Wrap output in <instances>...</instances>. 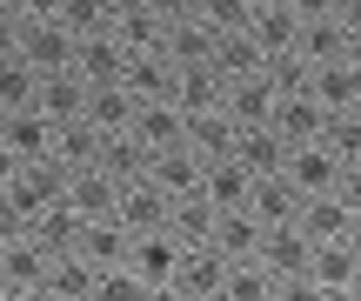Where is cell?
<instances>
[{
  "mask_svg": "<svg viewBox=\"0 0 361 301\" xmlns=\"http://www.w3.org/2000/svg\"><path fill=\"white\" fill-rule=\"evenodd\" d=\"M234 161H241L247 174H281L288 168V141L261 121V128H234Z\"/></svg>",
  "mask_w": 361,
  "mask_h": 301,
  "instance_id": "obj_19",
  "label": "cell"
},
{
  "mask_svg": "<svg viewBox=\"0 0 361 301\" xmlns=\"http://www.w3.org/2000/svg\"><path fill=\"white\" fill-rule=\"evenodd\" d=\"M335 20L348 27V34H361V0H335Z\"/></svg>",
  "mask_w": 361,
  "mask_h": 301,
  "instance_id": "obj_49",
  "label": "cell"
},
{
  "mask_svg": "<svg viewBox=\"0 0 361 301\" xmlns=\"http://www.w3.org/2000/svg\"><path fill=\"white\" fill-rule=\"evenodd\" d=\"M174 101L188 107V114H207V107H221V101H228V80H221V67H214V61L180 67V74H174Z\"/></svg>",
  "mask_w": 361,
  "mask_h": 301,
  "instance_id": "obj_26",
  "label": "cell"
},
{
  "mask_svg": "<svg viewBox=\"0 0 361 301\" xmlns=\"http://www.w3.org/2000/svg\"><path fill=\"white\" fill-rule=\"evenodd\" d=\"M34 94H40V67H27L20 54H7V61H0V107L20 114V107H34Z\"/></svg>",
  "mask_w": 361,
  "mask_h": 301,
  "instance_id": "obj_36",
  "label": "cell"
},
{
  "mask_svg": "<svg viewBox=\"0 0 361 301\" xmlns=\"http://www.w3.org/2000/svg\"><path fill=\"white\" fill-rule=\"evenodd\" d=\"M207 301H228V295H207Z\"/></svg>",
  "mask_w": 361,
  "mask_h": 301,
  "instance_id": "obj_57",
  "label": "cell"
},
{
  "mask_svg": "<svg viewBox=\"0 0 361 301\" xmlns=\"http://www.w3.org/2000/svg\"><path fill=\"white\" fill-rule=\"evenodd\" d=\"M201 168H207V161L194 154L188 141H174V147H161V154L147 161V181H154L168 201H180V195H201Z\"/></svg>",
  "mask_w": 361,
  "mask_h": 301,
  "instance_id": "obj_8",
  "label": "cell"
},
{
  "mask_svg": "<svg viewBox=\"0 0 361 301\" xmlns=\"http://www.w3.org/2000/svg\"><path fill=\"white\" fill-rule=\"evenodd\" d=\"M128 248H134V235H128V221H87L80 228V254H87L94 268H128Z\"/></svg>",
  "mask_w": 361,
  "mask_h": 301,
  "instance_id": "obj_27",
  "label": "cell"
},
{
  "mask_svg": "<svg viewBox=\"0 0 361 301\" xmlns=\"http://www.w3.org/2000/svg\"><path fill=\"white\" fill-rule=\"evenodd\" d=\"M341 61H348L355 74H361V34H348V54H341Z\"/></svg>",
  "mask_w": 361,
  "mask_h": 301,
  "instance_id": "obj_51",
  "label": "cell"
},
{
  "mask_svg": "<svg viewBox=\"0 0 361 301\" xmlns=\"http://www.w3.org/2000/svg\"><path fill=\"white\" fill-rule=\"evenodd\" d=\"M128 94L134 101H168L174 94V61L168 54H128Z\"/></svg>",
  "mask_w": 361,
  "mask_h": 301,
  "instance_id": "obj_31",
  "label": "cell"
},
{
  "mask_svg": "<svg viewBox=\"0 0 361 301\" xmlns=\"http://www.w3.org/2000/svg\"><path fill=\"white\" fill-rule=\"evenodd\" d=\"M134 94H128V80H121V87H87V107H80V121H87V128H101V134H128L134 128Z\"/></svg>",
  "mask_w": 361,
  "mask_h": 301,
  "instance_id": "obj_24",
  "label": "cell"
},
{
  "mask_svg": "<svg viewBox=\"0 0 361 301\" xmlns=\"http://www.w3.org/2000/svg\"><path fill=\"white\" fill-rule=\"evenodd\" d=\"M20 34H27V20H20V13H0V61H7V54H20Z\"/></svg>",
  "mask_w": 361,
  "mask_h": 301,
  "instance_id": "obj_44",
  "label": "cell"
},
{
  "mask_svg": "<svg viewBox=\"0 0 361 301\" xmlns=\"http://www.w3.org/2000/svg\"><path fill=\"white\" fill-rule=\"evenodd\" d=\"M54 20H61L74 40H87V34H107V27H114V7H107V0H61Z\"/></svg>",
  "mask_w": 361,
  "mask_h": 301,
  "instance_id": "obj_39",
  "label": "cell"
},
{
  "mask_svg": "<svg viewBox=\"0 0 361 301\" xmlns=\"http://www.w3.org/2000/svg\"><path fill=\"white\" fill-rule=\"evenodd\" d=\"M274 301H328V295L314 288L308 275H295V281H281V288H274Z\"/></svg>",
  "mask_w": 361,
  "mask_h": 301,
  "instance_id": "obj_46",
  "label": "cell"
},
{
  "mask_svg": "<svg viewBox=\"0 0 361 301\" xmlns=\"http://www.w3.org/2000/svg\"><path fill=\"white\" fill-rule=\"evenodd\" d=\"M47 268H54V254L40 248L34 235H20V241H0V288H7V295L47 288Z\"/></svg>",
  "mask_w": 361,
  "mask_h": 301,
  "instance_id": "obj_4",
  "label": "cell"
},
{
  "mask_svg": "<svg viewBox=\"0 0 361 301\" xmlns=\"http://www.w3.org/2000/svg\"><path fill=\"white\" fill-rule=\"evenodd\" d=\"M295 221H301V235H308V241H348V221H355V208H348L341 195H308Z\"/></svg>",
  "mask_w": 361,
  "mask_h": 301,
  "instance_id": "obj_23",
  "label": "cell"
},
{
  "mask_svg": "<svg viewBox=\"0 0 361 301\" xmlns=\"http://www.w3.org/2000/svg\"><path fill=\"white\" fill-rule=\"evenodd\" d=\"M308 94H314V107L322 114H355V101H361V74L348 61H322L308 74Z\"/></svg>",
  "mask_w": 361,
  "mask_h": 301,
  "instance_id": "obj_12",
  "label": "cell"
},
{
  "mask_svg": "<svg viewBox=\"0 0 361 301\" xmlns=\"http://www.w3.org/2000/svg\"><path fill=\"white\" fill-rule=\"evenodd\" d=\"M207 248H221L228 262H247V254L261 248V221L247 208H221L214 214V235H207Z\"/></svg>",
  "mask_w": 361,
  "mask_h": 301,
  "instance_id": "obj_28",
  "label": "cell"
},
{
  "mask_svg": "<svg viewBox=\"0 0 361 301\" xmlns=\"http://www.w3.org/2000/svg\"><path fill=\"white\" fill-rule=\"evenodd\" d=\"M214 40H221V34H207L201 20H174V27H168V47H161V54H168V61H174V74H180V67L214 61Z\"/></svg>",
  "mask_w": 361,
  "mask_h": 301,
  "instance_id": "obj_35",
  "label": "cell"
},
{
  "mask_svg": "<svg viewBox=\"0 0 361 301\" xmlns=\"http://www.w3.org/2000/svg\"><path fill=\"white\" fill-rule=\"evenodd\" d=\"M201 195L214 201V208H247V195H255V174H247L234 154H221V161H207V168H201Z\"/></svg>",
  "mask_w": 361,
  "mask_h": 301,
  "instance_id": "obj_22",
  "label": "cell"
},
{
  "mask_svg": "<svg viewBox=\"0 0 361 301\" xmlns=\"http://www.w3.org/2000/svg\"><path fill=\"white\" fill-rule=\"evenodd\" d=\"M228 121L234 128H261V121H274V107H281V87L268 80V67L261 74H241V80H228Z\"/></svg>",
  "mask_w": 361,
  "mask_h": 301,
  "instance_id": "obj_5",
  "label": "cell"
},
{
  "mask_svg": "<svg viewBox=\"0 0 361 301\" xmlns=\"http://www.w3.org/2000/svg\"><path fill=\"white\" fill-rule=\"evenodd\" d=\"M0 141H7L20 161H47V154H54V141H61V128H54L40 107H20V114L0 121Z\"/></svg>",
  "mask_w": 361,
  "mask_h": 301,
  "instance_id": "obj_11",
  "label": "cell"
},
{
  "mask_svg": "<svg viewBox=\"0 0 361 301\" xmlns=\"http://www.w3.org/2000/svg\"><path fill=\"white\" fill-rule=\"evenodd\" d=\"M7 7H13V0H0V13H7Z\"/></svg>",
  "mask_w": 361,
  "mask_h": 301,
  "instance_id": "obj_56",
  "label": "cell"
},
{
  "mask_svg": "<svg viewBox=\"0 0 361 301\" xmlns=\"http://www.w3.org/2000/svg\"><path fill=\"white\" fill-rule=\"evenodd\" d=\"M128 134L147 147V154H161V147L188 141V107H180L174 94H168V101H141V107H134V128H128Z\"/></svg>",
  "mask_w": 361,
  "mask_h": 301,
  "instance_id": "obj_6",
  "label": "cell"
},
{
  "mask_svg": "<svg viewBox=\"0 0 361 301\" xmlns=\"http://www.w3.org/2000/svg\"><path fill=\"white\" fill-rule=\"evenodd\" d=\"M0 121H7V107H0Z\"/></svg>",
  "mask_w": 361,
  "mask_h": 301,
  "instance_id": "obj_59",
  "label": "cell"
},
{
  "mask_svg": "<svg viewBox=\"0 0 361 301\" xmlns=\"http://www.w3.org/2000/svg\"><path fill=\"white\" fill-rule=\"evenodd\" d=\"M348 248L361 254V214H355V221H348Z\"/></svg>",
  "mask_w": 361,
  "mask_h": 301,
  "instance_id": "obj_52",
  "label": "cell"
},
{
  "mask_svg": "<svg viewBox=\"0 0 361 301\" xmlns=\"http://www.w3.org/2000/svg\"><path fill=\"white\" fill-rule=\"evenodd\" d=\"M174 288L188 295V301H207V295H221L228 288V254L221 248H180V268H174Z\"/></svg>",
  "mask_w": 361,
  "mask_h": 301,
  "instance_id": "obj_9",
  "label": "cell"
},
{
  "mask_svg": "<svg viewBox=\"0 0 361 301\" xmlns=\"http://www.w3.org/2000/svg\"><path fill=\"white\" fill-rule=\"evenodd\" d=\"M328 301H361V295H355V288H348V295H328Z\"/></svg>",
  "mask_w": 361,
  "mask_h": 301,
  "instance_id": "obj_55",
  "label": "cell"
},
{
  "mask_svg": "<svg viewBox=\"0 0 361 301\" xmlns=\"http://www.w3.org/2000/svg\"><path fill=\"white\" fill-rule=\"evenodd\" d=\"M308 74H314V67L301 61V54H274V61H268V80L281 94H308Z\"/></svg>",
  "mask_w": 361,
  "mask_h": 301,
  "instance_id": "obj_43",
  "label": "cell"
},
{
  "mask_svg": "<svg viewBox=\"0 0 361 301\" xmlns=\"http://www.w3.org/2000/svg\"><path fill=\"white\" fill-rule=\"evenodd\" d=\"M74 47H80V40L67 34L61 20H27V34H20V61L40 67V74H61V67H74Z\"/></svg>",
  "mask_w": 361,
  "mask_h": 301,
  "instance_id": "obj_7",
  "label": "cell"
},
{
  "mask_svg": "<svg viewBox=\"0 0 361 301\" xmlns=\"http://www.w3.org/2000/svg\"><path fill=\"white\" fill-rule=\"evenodd\" d=\"M281 174L301 188V201H308V195H335V188H341V154H335L328 141L288 147V168H281Z\"/></svg>",
  "mask_w": 361,
  "mask_h": 301,
  "instance_id": "obj_2",
  "label": "cell"
},
{
  "mask_svg": "<svg viewBox=\"0 0 361 301\" xmlns=\"http://www.w3.org/2000/svg\"><path fill=\"white\" fill-rule=\"evenodd\" d=\"M335 195L361 214V161H341V188H335Z\"/></svg>",
  "mask_w": 361,
  "mask_h": 301,
  "instance_id": "obj_45",
  "label": "cell"
},
{
  "mask_svg": "<svg viewBox=\"0 0 361 301\" xmlns=\"http://www.w3.org/2000/svg\"><path fill=\"white\" fill-rule=\"evenodd\" d=\"M268 128L281 134L288 147H308V141H322V134H328V114L314 107V94H281V107H274Z\"/></svg>",
  "mask_w": 361,
  "mask_h": 301,
  "instance_id": "obj_14",
  "label": "cell"
},
{
  "mask_svg": "<svg viewBox=\"0 0 361 301\" xmlns=\"http://www.w3.org/2000/svg\"><path fill=\"white\" fill-rule=\"evenodd\" d=\"M94 281H101V268L87 262V254H54L47 268V301H94Z\"/></svg>",
  "mask_w": 361,
  "mask_h": 301,
  "instance_id": "obj_25",
  "label": "cell"
},
{
  "mask_svg": "<svg viewBox=\"0 0 361 301\" xmlns=\"http://www.w3.org/2000/svg\"><path fill=\"white\" fill-rule=\"evenodd\" d=\"M308 281H314L322 295H348V288H361V254L348 248V241H314Z\"/></svg>",
  "mask_w": 361,
  "mask_h": 301,
  "instance_id": "obj_10",
  "label": "cell"
},
{
  "mask_svg": "<svg viewBox=\"0 0 361 301\" xmlns=\"http://www.w3.org/2000/svg\"><path fill=\"white\" fill-rule=\"evenodd\" d=\"M34 107L54 121V128H67V121H80V107H87V80H80L74 67H61V74H40Z\"/></svg>",
  "mask_w": 361,
  "mask_h": 301,
  "instance_id": "obj_16",
  "label": "cell"
},
{
  "mask_svg": "<svg viewBox=\"0 0 361 301\" xmlns=\"http://www.w3.org/2000/svg\"><path fill=\"white\" fill-rule=\"evenodd\" d=\"M188 147H194L201 161H221V154H234V121H228V107L188 114Z\"/></svg>",
  "mask_w": 361,
  "mask_h": 301,
  "instance_id": "obj_33",
  "label": "cell"
},
{
  "mask_svg": "<svg viewBox=\"0 0 361 301\" xmlns=\"http://www.w3.org/2000/svg\"><path fill=\"white\" fill-rule=\"evenodd\" d=\"M128 268L147 281V288H161V281H174V268H180V241L168 235V228H154V235H134Z\"/></svg>",
  "mask_w": 361,
  "mask_h": 301,
  "instance_id": "obj_13",
  "label": "cell"
},
{
  "mask_svg": "<svg viewBox=\"0 0 361 301\" xmlns=\"http://www.w3.org/2000/svg\"><path fill=\"white\" fill-rule=\"evenodd\" d=\"M20 168H27V161H20V154H13V147H7V141H0V188H13V174H20Z\"/></svg>",
  "mask_w": 361,
  "mask_h": 301,
  "instance_id": "obj_48",
  "label": "cell"
},
{
  "mask_svg": "<svg viewBox=\"0 0 361 301\" xmlns=\"http://www.w3.org/2000/svg\"><path fill=\"white\" fill-rule=\"evenodd\" d=\"M295 7V20H322V13H335V0H288Z\"/></svg>",
  "mask_w": 361,
  "mask_h": 301,
  "instance_id": "obj_47",
  "label": "cell"
},
{
  "mask_svg": "<svg viewBox=\"0 0 361 301\" xmlns=\"http://www.w3.org/2000/svg\"><path fill=\"white\" fill-rule=\"evenodd\" d=\"M168 208H174V201L161 195L154 181H128V188H121L114 221H128V235H154V228H168Z\"/></svg>",
  "mask_w": 361,
  "mask_h": 301,
  "instance_id": "obj_15",
  "label": "cell"
},
{
  "mask_svg": "<svg viewBox=\"0 0 361 301\" xmlns=\"http://www.w3.org/2000/svg\"><path fill=\"white\" fill-rule=\"evenodd\" d=\"M74 74L87 80V87H121V80H128V47H121L114 27H107V34H87L74 47Z\"/></svg>",
  "mask_w": 361,
  "mask_h": 301,
  "instance_id": "obj_3",
  "label": "cell"
},
{
  "mask_svg": "<svg viewBox=\"0 0 361 301\" xmlns=\"http://www.w3.org/2000/svg\"><path fill=\"white\" fill-rule=\"evenodd\" d=\"M214 201H207V195H180L174 201V208H168V235L180 241V248H201V241L207 235H214Z\"/></svg>",
  "mask_w": 361,
  "mask_h": 301,
  "instance_id": "obj_30",
  "label": "cell"
},
{
  "mask_svg": "<svg viewBox=\"0 0 361 301\" xmlns=\"http://www.w3.org/2000/svg\"><path fill=\"white\" fill-rule=\"evenodd\" d=\"M147 281L134 275V268H101V281H94V301H141Z\"/></svg>",
  "mask_w": 361,
  "mask_h": 301,
  "instance_id": "obj_41",
  "label": "cell"
},
{
  "mask_svg": "<svg viewBox=\"0 0 361 301\" xmlns=\"http://www.w3.org/2000/svg\"><path fill=\"white\" fill-rule=\"evenodd\" d=\"M147 161H154V154H147L134 134H107V141H101V161H94V168H107L121 188H128V181H147Z\"/></svg>",
  "mask_w": 361,
  "mask_h": 301,
  "instance_id": "obj_34",
  "label": "cell"
},
{
  "mask_svg": "<svg viewBox=\"0 0 361 301\" xmlns=\"http://www.w3.org/2000/svg\"><path fill=\"white\" fill-rule=\"evenodd\" d=\"M295 54L308 67H322V61H341L348 54V27L335 20V13H322V20H301V34H295Z\"/></svg>",
  "mask_w": 361,
  "mask_h": 301,
  "instance_id": "obj_29",
  "label": "cell"
},
{
  "mask_svg": "<svg viewBox=\"0 0 361 301\" xmlns=\"http://www.w3.org/2000/svg\"><path fill=\"white\" fill-rule=\"evenodd\" d=\"M274 288H281V281L247 254V262H228V288H221V295H228V301H274Z\"/></svg>",
  "mask_w": 361,
  "mask_h": 301,
  "instance_id": "obj_38",
  "label": "cell"
},
{
  "mask_svg": "<svg viewBox=\"0 0 361 301\" xmlns=\"http://www.w3.org/2000/svg\"><path fill=\"white\" fill-rule=\"evenodd\" d=\"M247 214H255L261 228H281V221H295V214H301V188L288 181V174H255Z\"/></svg>",
  "mask_w": 361,
  "mask_h": 301,
  "instance_id": "obj_17",
  "label": "cell"
},
{
  "mask_svg": "<svg viewBox=\"0 0 361 301\" xmlns=\"http://www.w3.org/2000/svg\"><path fill=\"white\" fill-rule=\"evenodd\" d=\"M255 262L268 268L274 281H295V275H308V262H314V241L301 235V221L261 228V248H255Z\"/></svg>",
  "mask_w": 361,
  "mask_h": 301,
  "instance_id": "obj_1",
  "label": "cell"
},
{
  "mask_svg": "<svg viewBox=\"0 0 361 301\" xmlns=\"http://www.w3.org/2000/svg\"><path fill=\"white\" fill-rule=\"evenodd\" d=\"M141 301H188V295H180V288H174V281H161V288H147Z\"/></svg>",
  "mask_w": 361,
  "mask_h": 301,
  "instance_id": "obj_50",
  "label": "cell"
},
{
  "mask_svg": "<svg viewBox=\"0 0 361 301\" xmlns=\"http://www.w3.org/2000/svg\"><path fill=\"white\" fill-rule=\"evenodd\" d=\"M80 228H87V214H74V201L61 195L54 208H40V214H34V228H27V235H34L47 254H74V248H80Z\"/></svg>",
  "mask_w": 361,
  "mask_h": 301,
  "instance_id": "obj_18",
  "label": "cell"
},
{
  "mask_svg": "<svg viewBox=\"0 0 361 301\" xmlns=\"http://www.w3.org/2000/svg\"><path fill=\"white\" fill-rule=\"evenodd\" d=\"M328 147H335L341 161H361V114H328Z\"/></svg>",
  "mask_w": 361,
  "mask_h": 301,
  "instance_id": "obj_42",
  "label": "cell"
},
{
  "mask_svg": "<svg viewBox=\"0 0 361 301\" xmlns=\"http://www.w3.org/2000/svg\"><path fill=\"white\" fill-rule=\"evenodd\" d=\"M67 201H74V214H87V221H107V214L121 208V181L107 168H80L74 181H67Z\"/></svg>",
  "mask_w": 361,
  "mask_h": 301,
  "instance_id": "obj_21",
  "label": "cell"
},
{
  "mask_svg": "<svg viewBox=\"0 0 361 301\" xmlns=\"http://www.w3.org/2000/svg\"><path fill=\"white\" fill-rule=\"evenodd\" d=\"M295 34H301V20H295V7L288 0H268V7H255V20H247V40H255L261 54H295Z\"/></svg>",
  "mask_w": 361,
  "mask_h": 301,
  "instance_id": "obj_20",
  "label": "cell"
},
{
  "mask_svg": "<svg viewBox=\"0 0 361 301\" xmlns=\"http://www.w3.org/2000/svg\"><path fill=\"white\" fill-rule=\"evenodd\" d=\"M114 34H121V47H128V54H161V47H168V20H161L154 7L114 13Z\"/></svg>",
  "mask_w": 361,
  "mask_h": 301,
  "instance_id": "obj_32",
  "label": "cell"
},
{
  "mask_svg": "<svg viewBox=\"0 0 361 301\" xmlns=\"http://www.w3.org/2000/svg\"><path fill=\"white\" fill-rule=\"evenodd\" d=\"M355 295H361V288H355Z\"/></svg>",
  "mask_w": 361,
  "mask_h": 301,
  "instance_id": "obj_62",
  "label": "cell"
},
{
  "mask_svg": "<svg viewBox=\"0 0 361 301\" xmlns=\"http://www.w3.org/2000/svg\"><path fill=\"white\" fill-rule=\"evenodd\" d=\"M214 67H221V80H241V74H261L268 54H261L247 34H221V40H214Z\"/></svg>",
  "mask_w": 361,
  "mask_h": 301,
  "instance_id": "obj_37",
  "label": "cell"
},
{
  "mask_svg": "<svg viewBox=\"0 0 361 301\" xmlns=\"http://www.w3.org/2000/svg\"><path fill=\"white\" fill-rule=\"evenodd\" d=\"M7 301H47V288H27V295H7Z\"/></svg>",
  "mask_w": 361,
  "mask_h": 301,
  "instance_id": "obj_53",
  "label": "cell"
},
{
  "mask_svg": "<svg viewBox=\"0 0 361 301\" xmlns=\"http://www.w3.org/2000/svg\"><path fill=\"white\" fill-rule=\"evenodd\" d=\"M107 7H114V13H128V7H147V0H107Z\"/></svg>",
  "mask_w": 361,
  "mask_h": 301,
  "instance_id": "obj_54",
  "label": "cell"
},
{
  "mask_svg": "<svg viewBox=\"0 0 361 301\" xmlns=\"http://www.w3.org/2000/svg\"><path fill=\"white\" fill-rule=\"evenodd\" d=\"M255 0H201V27L207 34H247Z\"/></svg>",
  "mask_w": 361,
  "mask_h": 301,
  "instance_id": "obj_40",
  "label": "cell"
},
{
  "mask_svg": "<svg viewBox=\"0 0 361 301\" xmlns=\"http://www.w3.org/2000/svg\"><path fill=\"white\" fill-rule=\"evenodd\" d=\"M355 114H361V101H355Z\"/></svg>",
  "mask_w": 361,
  "mask_h": 301,
  "instance_id": "obj_61",
  "label": "cell"
},
{
  "mask_svg": "<svg viewBox=\"0 0 361 301\" xmlns=\"http://www.w3.org/2000/svg\"><path fill=\"white\" fill-rule=\"evenodd\" d=\"M255 7H268V0H255Z\"/></svg>",
  "mask_w": 361,
  "mask_h": 301,
  "instance_id": "obj_58",
  "label": "cell"
},
{
  "mask_svg": "<svg viewBox=\"0 0 361 301\" xmlns=\"http://www.w3.org/2000/svg\"><path fill=\"white\" fill-rule=\"evenodd\" d=\"M0 301H7V288H0Z\"/></svg>",
  "mask_w": 361,
  "mask_h": 301,
  "instance_id": "obj_60",
  "label": "cell"
}]
</instances>
